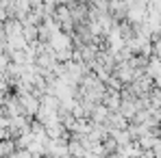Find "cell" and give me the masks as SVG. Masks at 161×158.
Returning a JSON list of instances; mask_svg holds the SVG:
<instances>
[{
  "label": "cell",
  "mask_w": 161,
  "mask_h": 158,
  "mask_svg": "<svg viewBox=\"0 0 161 158\" xmlns=\"http://www.w3.org/2000/svg\"><path fill=\"white\" fill-rule=\"evenodd\" d=\"M153 82H155V87H157V89H161V72L155 76V78H153Z\"/></svg>",
  "instance_id": "4"
},
{
  "label": "cell",
  "mask_w": 161,
  "mask_h": 158,
  "mask_svg": "<svg viewBox=\"0 0 161 158\" xmlns=\"http://www.w3.org/2000/svg\"><path fill=\"white\" fill-rule=\"evenodd\" d=\"M54 15H57V22H59V26L65 28V30H70V28L74 26V18H72V13H70V9L63 4V7H57L54 9Z\"/></svg>",
  "instance_id": "1"
},
{
  "label": "cell",
  "mask_w": 161,
  "mask_h": 158,
  "mask_svg": "<svg viewBox=\"0 0 161 158\" xmlns=\"http://www.w3.org/2000/svg\"><path fill=\"white\" fill-rule=\"evenodd\" d=\"M48 43L53 46L54 52H57V50H63V48H72V43H70V37H68L63 30H57L53 37L48 39Z\"/></svg>",
  "instance_id": "2"
},
{
  "label": "cell",
  "mask_w": 161,
  "mask_h": 158,
  "mask_svg": "<svg viewBox=\"0 0 161 158\" xmlns=\"http://www.w3.org/2000/svg\"><path fill=\"white\" fill-rule=\"evenodd\" d=\"M109 110L105 104H96L94 108H92V119H94V124H105L107 121V117H109Z\"/></svg>",
  "instance_id": "3"
},
{
  "label": "cell",
  "mask_w": 161,
  "mask_h": 158,
  "mask_svg": "<svg viewBox=\"0 0 161 158\" xmlns=\"http://www.w3.org/2000/svg\"><path fill=\"white\" fill-rule=\"evenodd\" d=\"M159 134H161V124H159Z\"/></svg>",
  "instance_id": "5"
},
{
  "label": "cell",
  "mask_w": 161,
  "mask_h": 158,
  "mask_svg": "<svg viewBox=\"0 0 161 158\" xmlns=\"http://www.w3.org/2000/svg\"><path fill=\"white\" fill-rule=\"evenodd\" d=\"M42 158H46V156H42ZM48 158H53V156H48Z\"/></svg>",
  "instance_id": "6"
}]
</instances>
